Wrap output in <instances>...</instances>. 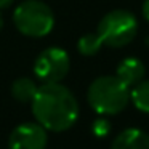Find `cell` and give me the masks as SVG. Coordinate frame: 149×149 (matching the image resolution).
<instances>
[{"label": "cell", "instance_id": "obj_1", "mask_svg": "<svg viewBox=\"0 0 149 149\" xmlns=\"http://www.w3.org/2000/svg\"><path fill=\"white\" fill-rule=\"evenodd\" d=\"M31 104L36 120L52 132L69 130L79 117L77 100L59 82L40 85Z\"/></svg>", "mask_w": 149, "mask_h": 149}, {"label": "cell", "instance_id": "obj_2", "mask_svg": "<svg viewBox=\"0 0 149 149\" xmlns=\"http://www.w3.org/2000/svg\"><path fill=\"white\" fill-rule=\"evenodd\" d=\"M87 100L95 112L114 116L122 112L130 103V87L117 75H103L91 82L87 91Z\"/></svg>", "mask_w": 149, "mask_h": 149}, {"label": "cell", "instance_id": "obj_3", "mask_svg": "<svg viewBox=\"0 0 149 149\" xmlns=\"http://www.w3.org/2000/svg\"><path fill=\"white\" fill-rule=\"evenodd\" d=\"M13 23L23 36L45 37L55 26V15L52 8L40 0H26L16 7Z\"/></svg>", "mask_w": 149, "mask_h": 149}, {"label": "cell", "instance_id": "obj_4", "mask_svg": "<svg viewBox=\"0 0 149 149\" xmlns=\"http://www.w3.org/2000/svg\"><path fill=\"white\" fill-rule=\"evenodd\" d=\"M138 21L127 10H114L101 18L98 24V36L104 45L120 48L130 43L136 36Z\"/></svg>", "mask_w": 149, "mask_h": 149}, {"label": "cell", "instance_id": "obj_5", "mask_svg": "<svg viewBox=\"0 0 149 149\" xmlns=\"http://www.w3.org/2000/svg\"><path fill=\"white\" fill-rule=\"evenodd\" d=\"M69 68H71L69 55L58 47L43 50L34 63V72L43 84L61 82L68 75Z\"/></svg>", "mask_w": 149, "mask_h": 149}, {"label": "cell", "instance_id": "obj_6", "mask_svg": "<svg viewBox=\"0 0 149 149\" xmlns=\"http://www.w3.org/2000/svg\"><path fill=\"white\" fill-rule=\"evenodd\" d=\"M48 143L47 130L39 122H26L18 125L8 138L10 149H45Z\"/></svg>", "mask_w": 149, "mask_h": 149}, {"label": "cell", "instance_id": "obj_7", "mask_svg": "<svg viewBox=\"0 0 149 149\" xmlns=\"http://www.w3.org/2000/svg\"><path fill=\"white\" fill-rule=\"evenodd\" d=\"M111 149H149V135L139 128H127L116 136Z\"/></svg>", "mask_w": 149, "mask_h": 149}, {"label": "cell", "instance_id": "obj_8", "mask_svg": "<svg viewBox=\"0 0 149 149\" xmlns=\"http://www.w3.org/2000/svg\"><path fill=\"white\" fill-rule=\"evenodd\" d=\"M144 64L138 58H125L119 63L116 75L130 88L144 79Z\"/></svg>", "mask_w": 149, "mask_h": 149}, {"label": "cell", "instance_id": "obj_9", "mask_svg": "<svg viewBox=\"0 0 149 149\" xmlns=\"http://www.w3.org/2000/svg\"><path fill=\"white\" fill-rule=\"evenodd\" d=\"M37 90H39L37 84L32 79H27V77L16 79L11 85V95L19 103H32Z\"/></svg>", "mask_w": 149, "mask_h": 149}, {"label": "cell", "instance_id": "obj_10", "mask_svg": "<svg viewBox=\"0 0 149 149\" xmlns=\"http://www.w3.org/2000/svg\"><path fill=\"white\" fill-rule=\"evenodd\" d=\"M130 101L138 111L149 114V80L143 79L130 88Z\"/></svg>", "mask_w": 149, "mask_h": 149}, {"label": "cell", "instance_id": "obj_11", "mask_svg": "<svg viewBox=\"0 0 149 149\" xmlns=\"http://www.w3.org/2000/svg\"><path fill=\"white\" fill-rule=\"evenodd\" d=\"M103 45L104 43H103V40H101V37L98 36V32L85 34V36H82L80 39H79L77 50L84 56H93V55H96V53L100 52Z\"/></svg>", "mask_w": 149, "mask_h": 149}, {"label": "cell", "instance_id": "obj_12", "mask_svg": "<svg viewBox=\"0 0 149 149\" xmlns=\"http://www.w3.org/2000/svg\"><path fill=\"white\" fill-rule=\"evenodd\" d=\"M91 132H93L95 136H98V138H103V136H106L107 133L111 132V123L107 122L106 119H96L93 122V125H91Z\"/></svg>", "mask_w": 149, "mask_h": 149}, {"label": "cell", "instance_id": "obj_13", "mask_svg": "<svg viewBox=\"0 0 149 149\" xmlns=\"http://www.w3.org/2000/svg\"><path fill=\"white\" fill-rule=\"evenodd\" d=\"M141 11H143V16H144V19L149 21V0H144V2H143Z\"/></svg>", "mask_w": 149, "mask_h": 149}, {"label": "cell", "instance_id": "obj_14", "mask_svg": "<svg viewBox=\"0 0 149 149\" xmlns=\"http://www.w3.org/2000/svg\"><path fill=\"white\" fill-rule=\"evenodd\" d=\"M11 3H13V0H0V10L2 8H8Z\"/></svg>", "mask_w": 149, "mask_h": 149}, {"label": "cell", "instance_id": "obj_15", "mask_svg": "<svg viewBox=\"0 0 149 149\" xmlns=\"http://www.w3.org/2000/svg\"><path fill=\"white\" fill-rule=\"evenodd\" d=\"M2 26H3V19H2V15H0V31H2Z\"/></svg>", "mask_w": 149, "mask_h": 149}]
</instances>
